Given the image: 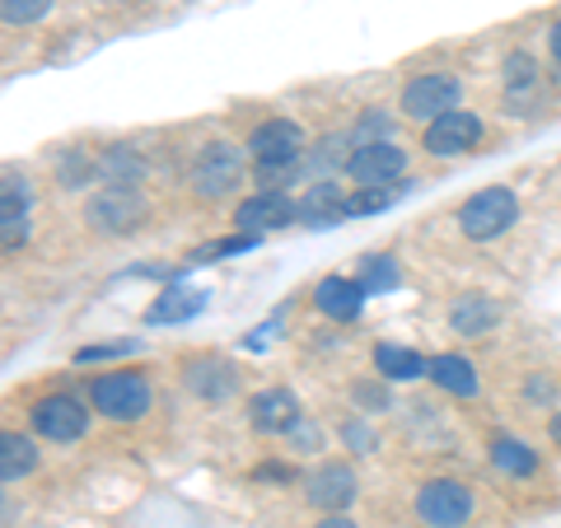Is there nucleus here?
Instances as JSON below:
<instances>
[{"instance_id": "nucleus-1", "label": "nucleus", "mask_w": 561, "mask_h": 528, "mask_svg": "<svg viewBox=\"0 0 561 528\" xmlns=\"http://www.w3.org/2000/svg\"><path fill=\"white\" fill-rule=\"evenodd\" d=\"M300 150H305V131L286 117L262 122V127H253V136H249V154H253V164L262 173V183L286 179V173L300 164Z\"/></svg>"}, {"instance_id": "nucleus-2", "label": "nucleus", "mask_w": 561, "mask_h": 528, "mask_svg": "<svg viewBox=\"0 0 561 528\" xmlns=\"http://www.w3.org/2000/svg\"><path fill=\"white\" fill-rule=\"evenodd\" d=\"M519 216V197L511 187H482L478 197H468L459 206V230L468 239H496L515 225Z\"/></svg>"}, {"instance_id": "nucleus-3", "label": "nucleus", "mask_w": 561, "mask_h": 528, "mask_svg": "<svg viewBox=\"0 0 561 528\" xmlns=\"http://www.w3.org/2000/svg\"><path fill=\"white\" fill-rule=\"evenodd\" d=\"M90 398H94V412H103L108 421H136V416L150 412V383H146V375H127V369L94 379Z\"/></svg>"}, {"instance_id": "nucleus-4", "label": "nucleus", "mask_w": 561, "mask_h": 528, "mask_svg": "<svg viewBox=\"0 0 561 528\" xmlns=\"http://www.w3.org/2000/svg\"><path fill=\"white\" fill-rule=\"evenodd\" d=\"M243 183V154L234 146H206L197 160H192V192L197 197H225Z\"/></svg>"}, {"instance_id": "nucleus-5", "label": "nucleus", "mask_w": 561, "mask_h": 528, "mask_svg": "<svg viewBox=\"0 0 561 528\" xmlns=\"http://www.w3.org/2000/svg\"><path fill=\"white\" fill-rule=\"evenodd\" d=\"M416 515L431 528H459L472 515V491L463 482H449V478L426 482L416 491Z\"/></svg>"}, {"instance_id": "nucleus-6", "label": "nucleus", "mask_w": 561, "mask_h": 528, "mask_svg": "<svg viewBox=\"0 0 561 528\" xmlns=\"http://www.w3.org/2000/svg\"><path fill=\"white\" fill-rule=\"evenodd\" d=\"M454 103H459V80L454 76H412L402 84V113L416 117V122H431L454 113Z\"/></svg>"}, {"instance_id": "nucleus-7", "label": "nucleus", "mask_w": 561, "mask_h": 528, "mask_svg": "<svg viewBox=\"0 0 561 528\" xmlns=\"http://www.w3.org/2000/svg\"><path fill=\"white\" fill-rule=\"evenodd\" d=\"M478 140H482V117L454 108V113L431 122L426 136H421V146H426L431 154H440V160H454V154H468Z\"/></svg>"}, {"instance_id": "nucleus-8", "label": "nucleus", "mask_w": 561, "mask_h": 528, "mask_svg": "<svg viewBox=\"0 0 561 528\" xmlns=\"http://www.w3.org/2000/svg\"><path fill=\"white\" fill-rule=\"evenodd\" d=\"M84 216H90L94 230H103V234H122V230H131V225L146 216V202H140V192H136V187H117V183H108L90 206H84Z\"/></svg>"}, {"instance_id": "nucleus-9", "label": "nucleus", "mask_w": 561, "mask_h": 528, "mask_svg": "<svg viewBox=\"0 0 561 528\" xmlns=\"http://www.w3.org/2000/svg\"><path fill=\"white\" fill-rule=\"evenodd\" d=\"M33 431H38L43 439H57V445H70V439H80L84 426H90V416H84V408L76 398L66 393H51L43 402H33Z\"/></svg>"}, {"instance_id": "nucleus-10", "label": "nucleus", "mask_w": 561, "mask_h": 528, "mask_svg": "<svg viewBox=\"0 0 561 528\" xmlns=\"http://www.w3.org/2000/svg\"><path fill=\"white\" fill-rule=\"evenodd\" d=\"M408 169V154H402L393 140H370V146H356L346 160V173L365 187H389L398 173Z\"/></svg>"}, {"instance_id": "nucleus-11", "label": "nucleus", "mask_w": 561, "mask_h": 528, "mask_svg": "<svg viewBox=\"0 0 561 528\" xmlns=\"http://www.w3.org/2000/svg\"><path fill=\"white\" fill-rule=\"evenodd\" d=\"M290 220H300V206H295L290 197H280V192H257V197L239 202L234 210V225L249 234H267V230H286Z\"/></svg>"}, {"instance_id": "nucleus-12", "label": "nucleus", "mask_w": 561, "mask_h": 528, "mask_svg": "<svg viewBox=\"0 0 561 528\" xmlns=\"http://www.w3.org/2000/svg\"><path fill=\"white\" fill-rule=\"evenodd\" d=\"M309 505H319V509H346L351 501H356V472H351L346 463H323L319 472L309 478Z\"/></svg>"}, {"instance_id": "nucleus-13", "label": "nucleus", "mask_w": 561, "mask_h": 528, "mask_svg": "<svg viewBox=\"0 0 561 528\" xmlns=\"http://www.w3.org/2000/svg\"><path fill=\"white\" fill-rule=\"evenodd\" d=\"M313 305H319V313H328L332 323H351V319H360L365 290H360V280L323 276V280H319V290H313Z\"/></svg>"}, {"instance_id": "nucleus-14", "label": "nucleus", "mask_w": 561, "mask_h": 528, "mask_svg": "<svg viewBox=\"0 0 561 528\" xmlns=\"http://www.w3.org/2000/svg\"><path fill=\"white\" fill-rule=\"evenodd\" d=\"M300 421V402L286 389H267L253 398V426L257 431H290Z\"/></svg>"}, {"instance_id": "nucleus-15", "label": "nucleus", "mask_w": 561, "mask_h": 528, "mask_svg": "<svg viewBox=\"0 0 561 528\" xmlns=\"http://www.w3.org/2000/svg\"><path fill=\"white\" fill-rule=\"evenodd\" d=\"M449 323H454L459 337H478V332H491L501 323V305H496V299H486V295H468V299L454 305Z\"/></svg>"}, {"instance_id": "nucleus-16", "label": "nucleus", "mask_w": 561, "mask_h": 528, "mask_svg": "<svg viewBox=\"0 0 561 528\" xmlns=\"http://www.w3.org/2000/svg\"><path fill=\"white\" fill-rule=\"evenodd\" d=\"M426 375H431V383H440V389L454 398H478V369H472L463 356H431Z\"/></svg>"}, {"instance_id": "nucleus-17", "label": "nucleus", "mask_w": 561, "mask_h": 528, "mask_svg": "<svg viewBox=\"0 0 561 528\" xmlns=\"http://www.w3.org/2000/svg\"><path fill=\"white\" fill-rule=\"evenodd\" d=\"M300 220L328 230V225L346 220V197H342V192L332 187V183H313V187L305 192V202H300Z\"/></svg>"}, {"instance_id": "nucleus-18", "label": "nucleus", "mask_w": 561, "mask_h": 528, "mask_svg": "<svg viewBox=\"0 0 561 528\" xmlns=\"http://www.w3.org/2000/svg\"><path fill=\"white\" fill-rule=\"evenodd\" d=\"M187 389L192 393H202V398H225V393H234V369L225 365V360H187Z\"/></svg>"}, {"instance_id": "nucleus-19", "label": "nucleus", "mask_w": 561, "mask_h": 528, "mask_svg": "<svg viewBox=\"0 0 561 528\" xmlns=\"http://www.w3.org/2000/svg\"><path fill=\"white\" fill-rule=\"evenodd\" d=\"M33 468H38V445H33L28 435H14V431L0 435V478L20 482Z\"/></svg>"}, {"instance_id": "nucleus-20", "label": "nucleus", "mask_w": 561, "mask_h": 528, "mask_svg": "<svg viewBox=\"0 0 561 528\" xmlns=\"http://www.w3.org/2000/svg\"><path fill=\"white\" fill-rule=\"evenodd\" d=\"M426 365H431V360H421L416 351H408V346H393V342H379V346H375V369H379L383 379L408 383V379L426 375Z\"/></svg>"}, {"instance_id": "nucleus-21", "label": "nucleus", "mask_w": 561, "mask_h": 528, "mask_svg": "<svg viewBox=\"0 0 561 528\" xmlns=\"http://www.w3.org/2000/svg\"><path fill=\"white\" fill-rule=\"evenodd\" d=\"M202 305H206L202 290H169V295H160V305H154L146 319L150 323H183L192 313H202Z\"/></svg>"}, {"instance_id": "nucleus-22", "label": "nucleus", "mask_w": 561, "mask_h": 528, "mask_svg": "<svg viewBox=\"0 0 561 528\" xmlns=\"http://www.w3.org/2000/svg\"><path fill=\"white\" fill-rule=\"evenodd\" d=\"M491 463L511 478H529V472H538V454L519 439H491Z\"/></svg>"}, {"instance_id": "nucleus-23", "label": "nucleus", "mask_w": 561, "mask_h": 528, "mask_svg": "<svg viewBox=\"0 0 561 528\" xmlns=\"http://www.w3.org/2000/svg\"><path fill=\"white\" fill-rule=\"evenodd\" d=\"M412 192V183H389V187H365L356 197H346V216H375V210H389L393 202H402Z\"/></svg>"}, {"instance_id": "nucleus-24", "label": "nucleus", "mask_w": 561, "mask_h": 528, "mask_svg": "<svg viewBox=\"0 0 561 528\" xmlns=\"http://www.w3.org/2000/svg\"><path fill=\"white\" fill-rule=\"evenodd\" d=\"M356 280H360V290H365V295H383V290H393V286H398V262H393V257H383V253L360 257Z\"/></svg>"}, {"instance_id": "nucleus-25", "label": "nucleus", "mask_w": 561, "mask_h": 528, "mask_svg": "<svg viewBox=\"0 0 561 528\" xmlns=\"http://www.w3.org/2000/svg\"><path fill=\"white\" fill-rule=\"evenodd\" d=\"M99 173L108 183H117V187H131V179L140 173V160H131V150H108L99 160Z\"/></svg>"}, {"instance_id": "nucleus-26", "label": "nucleus", "mask_w": 561, "mask_h": 528, "mask_svg": "<svg viewBox=\"0 0 561 528\" xmlns=\"http://www.w3.org/2000/svg\"><path fill=\"white\" fill-rule=\"evenodd\" d=\"M0 14H5V24H33V20H43L51 0H0Z\"/></svg>"}, {"instance_id": "nucleus-27", "label": "nucleus", "mask_w": 561, "mask_h": 528, "mask_svg": "<svg viewBox=\"0 0 561 528\" xmlns=\"http://www.w3.org/2000/svg\"><path fill=\"white\" fill-rule=\"evenodd\" d=\"M257 234H234V239H220V243H206V249L192 253V262H210V257H230V253H243V249H253Z\"/></svg>"}, {"instance_id": "nucleus-28", "label": "nucleus", "mask_w": 561, "mask_h": 528, "mask_svg": "<svg viewBox=\"0 0 561 528\" xmlns=\"http://www.w3.org/2000/svg\"><path fill=\"white\" fill-rule=\"evenodd\" d=\"M534 76H538V66H534V57H524V51H515V57L505 61V84H511V90H529Z\"/></svg>"}, {"instance_id": "nucleus-29", "label": "nucleus", "mask_w": 561, "mask_h": 528, "mask_svg": "<svg viewBox=\"0 0 561 528\" xmlns=\"http://www.w3.org/2000/svg\"><path fill=\"white\" fill-rule=\"evenodd\" d=\"M127 351H136V342H108V346H84V351H76V360H80V365H90V360H113V356H127Z\"/></svg>"}, {"instance_id": "nucleus-30", "label": "nucleus", "mask_w": 561, "mask_h": 528, "mask_svg": "<svg viewBox=\"0 0 561 528\" xmlns=\"http://www.w3.org/2000/svg\"><path fill=\"white\" fill-rule=\"evenodd\" d=\"M346 439H351V449H356V445H370V431H365V426H351Z\"/></svg>"}, {"instance_id": "nucleus-31", "label": "nucleus", "mask_w": 561, "mask_h": 528, "mask_svg": "<svg viewBox=\"0 0 561 528\" xmlns=\"http://www.w3.org/2000/svg\"><path fill=\"white\" fill-rule=\"evenodd\" d=\"M548 47H552V57H557V61H561V20H557V24H552V38H548Z\"/></svg>"}, {"instance_id": "nucleus-32", "label": "nucleus", "mask_w": 561, "mask_h": 528, "mask_svg": "<svg viewBox=\"0 0 561 528\" xmlns=\"http://www.w3.org/2000/svg\"><path fill=\"white\" fill-rule=\"evenodd\" d=\"M319 528H356V524H351V519H342V515H332V519H323Z\"/></svg>"}, {"instance_id": "nucleus-33", "label": "nucleus", "mask_w": 561, "mask_h": 528, "mask_svg": "<svg viewBox=\"0 0 561 528\" xmlns=\"http://www.w3.org/2000/svg\"><path fill=\"white\" fill-rule=\"evenodd\" d=\"M552 439H557V445H561V412L552 416Z\"/></svg>"}]
</instances>
